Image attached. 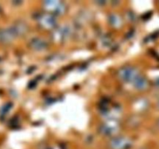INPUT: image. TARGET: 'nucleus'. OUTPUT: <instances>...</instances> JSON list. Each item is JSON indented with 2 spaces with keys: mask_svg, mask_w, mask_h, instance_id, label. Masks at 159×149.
<instances>
[{
  "mask_svg": "<svg viewBox=\"0 0 159 149\" xmlns=\"http://www.w3.org/2000/svg\"><path fill=\"white\" fill-rule=\"evenodd\" d=\"M41 22L42 23H43V26H48V27H51V26H54V18H53L50 15H45L43 16V18H42L41 20Z\"/></svg>",
  "mask_w": 159,
  "mask_h": 149,
  "instance_id": "obj_6",
  "label": "nucleus"
},
{
  "mask_svg": "<svg viewBox=\"0 0 159 149\" xmlns=\"http://www.w3.org/2000/svg\"><path fill=\"white\" fill-rule=\"evenodd\" d=\"M132 146V142L127 138H113L110 143L111 149H130Z\"/></svg>",
  "mask_w": 159,
  "mask_h": 149,
  "instance_id": "obj_1",
  "label": "nucleus"
},
{
  "mask_svg": "<svg viewBox=\"0 0 159 149\" xmlns=\"http://www.w3.org/2000/svg\"><path fill=\"white\" fill-rule=\"evenodd\" d=\"M158 126H159V121H158Z\"/></svg>",
  "mask_w": 159,
  "mask_h": 149,
  "instance_id": "obj_10",
  "label": "nucleus"
},
{
  "mask_svg": "<svg viewBox=\"0 0 159 149\" xmlns=\"http://www.w3.org/2000/svg\"><path fill=\"white\" fill-rule=\"evenodd\" d=\"M134 85L139 89H144L148 85V82L147 79L142 76H138L136 79L134 80Z\"/></svg>",
  "mask_w": 159,
  "mask_h": 149,
  "instance_id": "obj_5",
  "label": "nucleus"
},
{
  "mask_svg": "<svg viewBox=\"0 0 159 149\" xmlns=\"http://www.w3.org/2000/svg\"><path fill=\"white\" fill-rule=\"evenodd\" d=\"M119 76L126 82H134L135 79L139 76L137 70L134 68H130V67H126L122 68L119 71Z\"/></svg>",
  "mask_w": 159,
  "mask_h": 149,
  "instance_id": "obj_2",
  "label": "nucleus"
},
{
  "mask_svg": "<svg viewBox=\"0 0 159 149\" xmlns=\"http://www.w3.org/2000/svg\"><path fill=\"white\" fill-rule=\"evenodd\" d=\"M157 85H158V86H159V79H158V80H157Z\"/></svg>",
  "mask_w": 159,
  "mask_h": 149,
  "instance_id": "obj_8",
  "label": "nucleus"
},
{
  "mask_svg": "<svg viewBox=\"0 0 159 149\" xmlns=\"http://www.w3.org/2000/svg\"><path fill=\"white\" fill-rule=\"evenodd\" d=\"M158 106H159V102H158Z\"/></svg>",
  "mask_w": 159,
  "mask_h": 149,
  "instance_id": "obj_9",
  "label": "nucleus"
},
{
  "mask_svg": "<svg viewBox=\"0 0 159 149\" xmlns=\"http://www.w3.org/2000/svg\"><path fill=\"white\" fill-rule=\"evenodd\" d=\"M45 7L51 11H54L56 13H61L65 10V6L60 2H47L45 3Z\"/></svg>",
  "mask_w": 159,
  "mask_h": 149,
  "instance_id": "obj_4",
  "label": "nucleus"
},
{
  "mask_svg": "<svg viewBox=\"0 0 159 149\" xmlns=\"http://www.w3.org/2000/svg\"><path fill=\"white\" fill-rule=\"evenodd\" d=\"M9 107H10V106H8V104H7V105L3 106L1 108V113H2V114L6 113V112L8 111V110L9 109Z\"/></svg>",
  "mask_w": 159,
  "mask_h": 149,
  "instance_id": "obj_7",
  "label": "nucleus"
},
{
  "mask_svg": "<svg viewBox=\"0 0 159 149\" xmlns=\"http://www.w3.org/2000/svg\"><path fill=\"white\" fill-rule=\"evenodd\" d=\"M16 36V34L12 27L9 29H0V43H9L13 40Z\"/></svg>",
  "mask_w": 159,
  "mask_h": 149,
  "instance_id": "obj_3",
  "label": "nucleus"
}]
</instances>
